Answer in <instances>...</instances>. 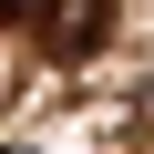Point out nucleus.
Listing matches in <instances>:
<instances>
[{
    "instance_id": "obj_2",
    "label": "nucleus",
    "mask_w": 154,
    "mask_h": 154,
    "mask_svg": "<svg viewBox=\"0 0 154 154\" xmlns=\"http://www.w3.org/2000/svg\"><path fill=\"white\" fill-rule=\"evenodd\" d=\"M11 11H31V0H0V21H11Z\"/></svg>"
},
{
    "instance_id": "obj_1",
    "label": "nucleus",
    "mask_w": 154,
    "mask_h": 154,
    "mask_svg": "<svg viewBox=\"0 0 154 154\" xmlns=\"http://www.w3.org/2000/svg\"><path fill=\"white\" fill-rule=\"evenodd\" d=\"M31 31L51 62H93L103 31H113V0H31Z\"/></svg>"
}]
</instances>
